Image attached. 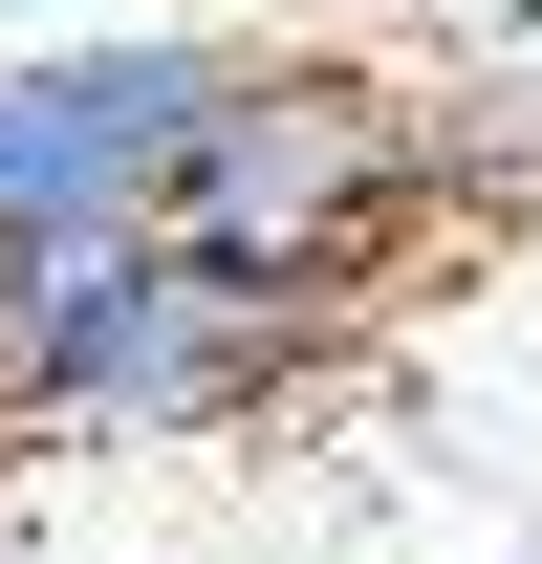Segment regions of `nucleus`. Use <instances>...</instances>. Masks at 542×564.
Wrapping results in <instances>:
<instances>
[{"label":"nucleus","mask_w":542,"mask_h":564,"mask_svg":"<svg viewBox=\"0 0 542 564\" xmlns=\"http://www.w3.org/2000/svg\"><path fill=\"white\" fill-rule=\"evenodd\" d=\"M304 348H326V304L261 282V261H217V239H174V217L0 261V413H66V434H217Z\"/></svg>","instance_id":"nucleus-1"},{"label":"nucleus","mask_w":542,"mask_h":564,"mask_svg":"<svg viewBox=\"0 0 542 564\" xmlns=\"http://www.w3.org/2000/svg\"><path fill=\"white\" fill-rule=\"evenodd\" d=\"M239 44L196 22H44V44H0V261L22 239H109V217H174L196 131L239 109Z\"/></svg>","instance_id":"nucleus-2"},{"label":"nucleus","mask_w":542,"mask_h":564,"mask_svg":"<svg viewBox=\"0 0 542 564\" xmlns=\"http://www.w3.org/2000/svg\"><path fill=\"white\" fill-rule=\"evenodd\" d=\"M412 109L391 87H347V66H261L239 109L196 131V174H174V239H217V261H261V282H304V304H347L369 282V239L412 217Z\"/></svg>","instance_id":"nucleus-3"},{"label":"nucleus","mask_w":542,"mask_h":564,"mask_svg":"<svg viewBox=\"0 0 542 564\" xmlns=\"http://www.w3.org/2000/svg\"><path fill=\"white\" fill-rule=\"evenodd\" d=\"M0 22H109V0H0Z\"/></svg>","instance_id":"nucleus-4"}]
</instances>
